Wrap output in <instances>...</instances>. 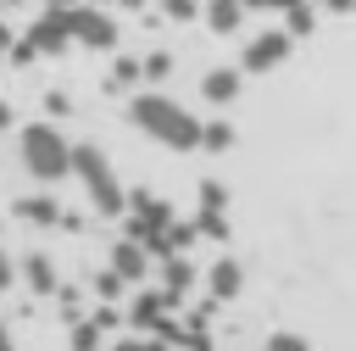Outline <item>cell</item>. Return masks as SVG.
<instances>
[{"mask_svg":"<svg viewBox=\"0 0 356 351\" xmlns=\"http://www.w3.org/2000/svg\"><path fill=\"white\" fill-rule=\"evenodd\" d=\"M128 117H134V128H139V134H150V139H156V145H167V150H195V145H200V117H195V111H184L172 95L145 89V95H134V100H128Z\"/></svg>","mask_w":356,"mask_h":351,"instance_id":"obj_1","label":"cell"},{"mask_svg":"<svg viewBox=\"0 0 356 351\" xmlns=\"http://www.w3.org/2000/svg\"><path fill=\"white\" fill-rule=\"evenodd\" d=\"M17 162H22L28 178L56 184V178L72 173V145H67V134L56 123H22L17 128Z\"/></svg>","mask_w":356,"mask_h":351,"instance_id":"obj_2","label":"cell"},{"mask_svg":"<svg viewBox=\"0 0 356 351\" xmlns=\"http://www.w3.org/2000/svg\"><path fill=\"white\" fill-rule=\"evenodd\" d=\"M72 178L83 184V195H89V206L95 212H122L128 206V195H122V184H117V173H111V162L100 156V145H72Z\"/></svg>","mask_w":356,"mask_h":351,"instance_id":"obj_3","label":"cell"},{"mask_svg":"<svg viewBox=\"0 0 356 351\" xmlns=\"http://www.w3.org/2000/svg\"><path fill=\"white\" fill-rule=\"evenodd\" d=\"M67 33H72V45L111 50V45H117V17L100 11V6H72V11H67Z\"/></svg>","mask_w":356,"mask_h":351,"instance_id":"obj_4","label":"cell"},{"mask_svg":"<svg viewBox=\"0 0 356 351\" xmlns=\"http://www.w3.org/2000/svg\"><path fill=\"white\" fill-rule=\"evenodd\" d=\"M67 45H72V33H67V11H44V17H33V28H28V50L61 56Z\"/></svg>","mask_w":356,"mask_h":351,"instance_id":"obj_5","label":"cell"},{"mask_svg":"<svg viewBox=\"0 0 356 351\" xmlns=\"http://www.w3.org/2000/svg\"><path fill=\"white\" fill-rule=\"evenodd\" d=\"M289 56V33H256L250 45H245V72H267V67H278Z\"/></svg>","mask_w":356,"mask_h":351,"instance_id":"obj_6","label":"cell"},{"mask_svg":"<svg viewBox=\"0 0 356 351\" xmlns=\"http://www.w3.org/2000/svg\"><path fill=\"white\" fill-rule=\"evenodd\" d=\"M239 78H245L239 67H211V72L200 78V95H206L211 106H228V100L239 95Z\"/></svg>","mask_w":356,"mask_h":351,"instance_id":"obj_7","label":"cell"},{"mask_svg":"<svg viewBox=\"0 0 356 351\" xmlns=\"http://www.w3.org/2000/svg\"><path fill=\"white\" fill-rule=\"evenodd\" d=\"M111 273L117 279H145V245L139 240H117L111 245Z\"/></svg>","mask_w":356,"mask_h":351,"instance_id":"obj_8","label":"cell"},{"mask_svg":"<svg viewBox=\"0 0 356 351\" xmlns=\"http://www.w3.org/2000/svg\"><path fill=\"white\" fill-rule=\"evenodd\" d=\"M22 279H28L33 295H50V290H56V267H50V256H44V251H28V256H22Z\"/></svg>","mask_w":356,"mask_h":351,"instance_id":"obj_9","label":"cell"},{"mask_svg":"<svg viewBox=\"0 0 356 351\" xmlns=\"http://www.w3.org/2000/svg\"><path fill=\"white\" fill-rule=\"evenodd\" d=\"M239 17H245V6H239V0H211V6H206V22H211L217 33H234V28H239Z\"/></svg>","mask_w":356,"mask_h":351,"instance_id":"obj_10","label":"cell"},{"mask_svg":"<svg viewBox=\"0 0 356 351\" xmlns=\"http://www.w3.org/2000/svg\"><path fill=\"white\" fill-rule=\"evenodd\" d=\"M17 217H28V223H61V212H56L50 195H28V201H17Z\"/></svg>","mask_w":356,"mask_h":351,"instance_id":"obj_11","label":"cell"},{"mask_svg":"<svg viewBox=\"0 0 356 351\" xmlns=\"http://www.w3.org/2000/svg\"><path fill=\"white\" fill-rule=\"evenodd\" d=\"M211 295H222V301L239 295V262H217L211 267Z\"/></svg>","mask_w":356,"mask_h":351,"instance_id":"obj_12","label":"cell"},{"mask_svg":"<svg viewBox=\"0 0 356 351\" xmlns=\"http://www.w3.org/2000/svg\"><path fill=\"white\" fill-rule=\"evenodd\" d=\"M200 145H206V150H228V145H234V128H228V123H200Z\"/></svg>","mask_w":356,"mask_h":351,"instance_id":"obj_13","label":"cell"},{"mask_svg":"<svg viewBox=\"0 0 356 351\" xmlns=\"http://www.w3.org/2000/svg\"><path fill=\"white\" fill-rule=\"evenodd\" d=\"M189 279H195V273H189V262H167V301H172V295H184V290H189Z\"/></svg>","mask_w":356,"mask_h":351,"instance_id":"obj_14","label":"cell"},{"mask_svg":"<svg viewBox=\"0 0 356 351\" xmlns=\"http://www.w3.org/2000/svg\"><path fill=\"white\" fill-rule=\"evenodd\" d=\"M95 345H100V318H95V323H78V329H72V351H95Z\"/></svg>","mask_w":356,"mask_h":351,"instance_id":"obj_15","label":"cell"},{"mask_svg":"<svg viewBox=\"0 0 356 351\" xmlns=\"http://www.w3.org/2000/svg\"><path fill=\"white\" fill-rule=\"evenodd\" d=\"M117 351H172V345L156 334H128V340H117Z\"/></svg>","mask_w":356,"mask_h":351,"instance_id":"obj_16","label":"cell"},{"mask_svg":"<svg viewBox=\"0 0 356 351\" xmlns=\"http://www.w3.org/2000/svg\"><path fill=\"white\" fill-rule=\"evenodd\" d=\"M167 72H172V61H167L161 50H156V56H145V78H167Z\"/></svg>","mask_w":356,"mask_h":351,"instance_id":"obj_17","label":"cell"},{"mask_svg":"<svg viewBox=\"0 0 356 351\" xmlns=\"http://www.w3.org/2000/svg\"><path fill=\"white\" fill-rule=\"evenodd\" d=\"M312 28V11L306 6H289V33H306Z\"/></svg>","mask_w":356,"mask_h":351,"instance_id":"obj_18","label":"cell"},{"mask_svg":"<svg viewBox=\"0 0 356 351\" xmlns=\"http://www.w3.org/2000/svg\"><path fill=\"white\" fill-rule=\"evenodd\" d=\"M11 284H17V262H11L6 245H0V290H11Z\"/></svg>","mask_w":356,"mask_h":351,"instance_id":"obj_19","label":"cell"},{"mask_svg":"<svg viewBox=\"0 0 356 351\" xmlns=\"http://www.w3.org/2000/svg\"><path fill=\"white\" fill-rule=\"evenodd\" d=\"M267 351H306V340H295V334H273Z\"/></svg>","mask_w":356,"mask_h":351,"instance_id":"obj_20","label":"cell"},{"mask_svg":"<svg viewBox=\"0 0 356 351\" xmlns=\"http://www.w3.org/2000/svg\"><path fill=\"white\" fill-rule=\"evenodd\" d=\"M167 11H172V17L184 22V17H195V0H167Z\"/></svg>","mask_w":356,"mask_h":351,"instance_id":"obj_21","label":"cell"},{"mask_svg":"<svg viewBox=\"0 0 356 351\" xmlns=\"http://www.w3.org/2000/svg\"><path fill=\"white\" fill-rule=\"evenodd\" d=\"M239 6H273V11H289V6H300V0H239Z\"/></svg>","mask_w":356,"mask_h":351,"instance_id":"obj_22","label":"cell"},{"mask_svg":"<svg viewBox=\"0 0 356 351\" xmlns=\"http://www.w3.org/2000/svg\"><path fill=\"white\" fill-rule=\"evenodd\" d=\"M0 351H17V340H11V329L0 323Z\"/></svg>","mask_w":356,"mask_h":351,"instance_id":"obj_23","label":"cell"},{"mask_svg":"<svg viewBox=\"0 0 356 351\" xmlns=\"http://www.w3.org/2000/svg\"><path fill=\"white\" fill-rule=\"evenodd\" d=\"M111 6H139V0H111Z\"/></svg>","mask_w":356,"mask_h":351,"instance_id":"obj_24","label":"cell"}]
</instances>
